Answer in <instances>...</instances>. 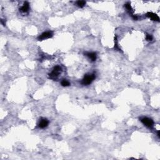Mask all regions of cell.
Instances as JSON below:
<instances>
[{"label": "cell", "instance_id": "1", "mask_svg": "<svg viewBox=\"0 0 160 160\" xmlns=\"http://www.w3.org/2000/svg\"><path fill=\"white\" fill-rule=\"evenodd\" d=\"M96 78V76L94 74H92V75H86L84 77V78L82 80L81 83L83 84V85H88V84H91L93 82V81Z\"/></svg>", "mask_w": 160, "mask_h": 160}, {"label": "cell", "instance_id": "2", "mask_svg": "<svg viewBox=\"0 0 160 160\" xmlns=\"http://www.w3.org/2000/svg\"><path fill=\"white\" fill-rule=\"evenodd\" d=\"M61 72V68L60 66H55V67L54 68L53 71L49 75H50V78L51 79L55 80V79L58 76V75L60 74Z\"/></svg>", "mask_w": 160, "mask_h": 160}, {"label": "cell", "instance_id": "3", "mask_svg": "<svg viewBox=\"0 0 160 160\" xmlns=\"http://www.w3.org/2000/svg\"><path fill=\"white\" fill-rule=\"evenodd\" d=\"M141 121L142 122L143 125H144L148 128H152L154 125V122L151 119L148 118H143L142 119H141Z\"/></svg>", "mask_w": 160, "mask_h": 160}, {"label": "cell", "instance_id": "4", "mask_svg": "<svg viewBox=\"0 0 160 160\" xmlns=\"http://www.w3.org/2000/svg\"><path fill=\"white\" fill-rule=\"evenodd\" d=\"M53 36V33L51 31H48V32H45L42 33L41 35L38 37V40H43V39H48Z\"/></svg>", "mask_w": 160, "mask_h": 160}, {"label": "cell", "instance_id": "5", "mask_svg": "<svg viewBox=\"0 0 160 160\" xmlns=\"http://www.w3.org/2000/svg\"><path fill=\"white\" fill-rule=\"evenodd\" d=\"M48 124H49V121H48V119H46V118H42L39 121L38 126L40 128H45L48 126Z\"/></svg>", "mask_w": 160, "mask_h": 160}, {"label": "cell", "instance_id": "6", "mask_svg": "<svg viewBox=\"0 0 160 160\" xmlns=\"http://www.w3.org/2000/svg\"><path fill=\"white\" fill-rule=\"evenodd\" d=\"M146 16H148V18H149L150 19H151L153 21H160V18L158 15H156L155 13H153L151 12H149L147 13Z\"/></svg>", "mask_w": 160, "mask_h": 160}, {"label": "cell", "instance_id": "7", "mask_svg": "<svg viewBox=\"0 0 160 160\" xmlns=\"http://www.w3.org/2000/svg\"><path fill=\"white\" fill-rule=\"evenodd\" d=\"M29 4L28 2H25L24 4H23V6L20 9V11L23 13H26L29 10Z\"/></svg>", "mask_w": 160, "mask_h": 160}, {"label": "cell", "instance_id": "8", "mask_svg": "<svg viewBox=\"0 0 160 160\" xmlns=\"http://www.w3.org/2000/svg\"><path fill=\"white\" fill-rule=\"evenodd\" d=\"M85 55L87 56L89 59H91V61H94L96 59V53H86Z\"/></svg>", "mask_w": 160, "mask_h": 160}, {"label": "cell", "instance_id": "9", "mask_svg": "<svg viewBox=\"0 0 160 160\" xmlns=\"http://www.w3.org/2000/svg\"><path fill=\"white\" fill-rule=\"evenodd\" d=\"M77 6L80 8H83L86 4V2L84 1H78L76 2Z\"/></svg>", "mask_w": 160, "mask_h": 160}, {"label": "cell", "instance_id": "10", "mask_svg": "<svg viewBox=\"0 0 160 160\" xmlns=\"http://www.w3.org/2000/svg\"><path fill=\"white\" fill-rule=\"evenodd\" d=\"M61 85L63 86H64V87H67V86H69V85H70V83H69V82L68 81V80H63L61 81Z\"/></svg>", "mask_w": 160, "mask_h": 160}, {"label": "cell", "instance_id": "11", "mask_svg": "<svg viewBox=\"0 0 160 160\" xmlns=\"http://www.w3.org/2000/svg\"><path fill=\"white\" fill-rule=\"evenodd\" d=\"M146 38V40H148V41H151L153 39V36L151 35H149V34H147Z\"/></svg>", "mask_w": 160, "mask_h": 160}, {"label": "cell", "instance_id": "12", "mask_svg": "<svg viewBox=\"0 0 160 160\" xmlns=\"http://www.w3.org/2000/svg\"><path fill=\"white\" fill-rule=\"evenodd\" d=\"M125 6H126V8H127V9L129 10V11H130V10H131V6H130V4L129 3H128L126 4V5H125Z\"/></svg>", "mask_w": 160, "mask_h": 160}, {"label": "cell", "instance_id": "13", "mask_svg": "<svg viewBox=\"0 0 160 160\" xmlns=\"http://www.w3.org/2000/svg\"><path fill=\"white\" fill-rule=\"evenodd\" d=\"M158 137H160V131H158Z\"/></svg>", "mask_w": 160, "mask_h": 160}]
</instances>
